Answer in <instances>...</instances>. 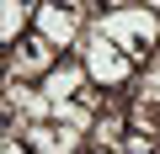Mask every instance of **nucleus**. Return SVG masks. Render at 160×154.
<instances>
[{"instance_id": "7", "label": "nucleus", "mask_w": 160, "mask_h": 154, "mask_svg": "<svg viewBox=\"0 0 160 154\" xmlns=\"http://www.w3.org/2000/svg\"><path fill=\"white\" fill-rule=\"evenodd\" d=\"M32 16H38L32 0H0V48H16L32 32Z\"/></svg>"}, {"instance_id": "4", "label": "nucleus", "mask_w": 160, "mask_h": 154, "mask_svg": "<svg viewBox=\"0 0 160 154\" xmlns=\"http://www.w3.org/2000/svg\"><path fill=\"white\" fill-rule=\"evenodd\" d=\"M32 32H38V37H48L59 53H75V48H80V37L91 32V16H86V11H75L69 0H38Z\"/></svg>"}, {"instance_id": "10", "label": "nucleus", "mask_w": 160, "mask_h": 154, "mask_svg": "<svg viewBox=\"0 0 160 154\" xmlns=\"http://www.w3.org/2000/svg\"><path fill=\"white\" fill-rule=\"evenodd\" d=\"M118 154H160V133H149V128H128L123 143H118Z\"/></svg>"}, {"instance_id": "3", "label": "nucleus", "mask_w": 160, "mask_h": 154, "mask_svg": "<svg viewBox=\"0 0 160 154\" xmlns=\"http://www.w3.org/2000/svg\"><path fill=\"white\" fill-rule=\"evenodd\" d=\"M64 53L48 43V37H38V32H27L16 48H0V80H6V74H11V80H27V85H43L48 80V69L59 64Z\"/></svg>"}, {"instance_id": "1", "label": "nucleus", "mask_w": 160, "mask_h": 154, "mask_svg": "<svg viewBox=\"0 0 160 154\" xmlns=\"http://www.w3.org/2000/svg\"><path fill=\"white\" fill-rule=\"evenodd\" d=\"M91 27H102L123 53H133L139 64H149L155 53H160V16L149 11V6H123V11H96V21Z\"/></svg>"}, {"instance_id": "5", "label": "nucleus", "mask_w": 160, "mask_h": 154, "mask_svg": "<svg viewBox=\"0 0 160 154\" xmlns=\"http://www.w3.org/2000/svg\"><path fill=\"white\" fill-rule=\"evenodd\" d=\"M91 85V69H86V58L80 53H64L53 69H48V80H43V91L53 96V101H69V96H80Z\"/></svg>"}, {"instance_id": "11", "label": "nucleus", "mask_w": 160, "mask_h": 154, "mask_svg": "<svg viewBox=\"0 0 160 154\" xmlns=\"http://www.w3.org/2000/svg\"><path fill=\"white\" fill-rule=\"evenodd\" d=\"M123 6H144V0H96V11H123Z\"/></svg>"}, {"instance_id": "6", "label": "nucleus", "mask_w": 160, "mask_h": 154, "mask_svg": "<svg viewBox=\"0 0 160 154\" xmlns=\"http://www.w3.org/2000/svg\"><path fill=\"white\" fill-rule=\"evenodd\" d=\"M128 128H133V122H128V96H112V101L96 112V122H91V143H102V149H118Z\"/></svg>"}, {"instance_id": "9", "label": "nucleus", "mask_w": 160, "mask_h": 154, "mask_svg": "<svg viewBox=\"0 0 160 154\" xmlns=\"http://www.w3.org/2000/svg\"><path fill=\"white\" fill-rule=\"evenodd\" d=\"M53 122H64V128H86V133H91V122H96V106H86L80 96H69V101H53Z\"/></svg>"}, {"instance_id": "12", "label": "nucleus", "mask_w": 160, "mask_h": 154, "mask_svg": "<svg viewBox=\"0 0 160 154\" xmlns=\"http://www.w3.org/2000/svg\"><path fill=\"white\" fill-rule=\"evenodd\" d=\"M86 154H118V149H102V143H91V149H86Z\"/></svg>"}, {"instance_id": "2", "label": "nucleus", "mask_w": 160, "mask_h": 154, "mask_svg": "<svg viewBox=\"0 0 160 154\" xmlns=\"http://www.w3.org/2000/svg\"><path fill=\"white\" fill-rule=\"evenodd\" d=\"M75 53L86 58L91 85H102V91H123V96H128V85L139 80V69H144V64H139L133 53H123V48L102 32V27H91L86 37H80V48H75Z\"/></svg>"}, {"instance_id": "8", "label": "nucleus", "mask_w": 160, "mask_h": 154, "mask_svg": "<svg viewBox=\"0 0 160 154\" xmlns=\"http://www.w3.org/2000/svg\"><path fill=\"white\" fill-rule=\"evenodd\" d=\"M128 96H133V101H144V106H160V53L139 69V80L128 85Z\"/></svg>"}]
</instances>
